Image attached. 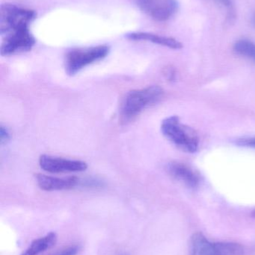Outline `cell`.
<instances>
[{
	"instance_id": "cell-1",
	"label": "cell",
	"mask_w": 255,
	"mask_h": 255,
	"mask_svg": "<svg viewBox=\"0 0 255 255\" xmlns=\"http://www.w3.org/2000/svg\"><path fill=\"white\" fill-rule=\"evenodd\" d=\"M163 90L157 85L133 90L127 93L120 110L121 124L126 125L134 121L143 111L158 103L163 97Z\"/></svg>"
},
{
	"instance_id": "cell-2",
	"label": "cell",
	"mask_w": 255,
	"mask_h": 255,
	"mask_svg": "<svg viewBox=\"0 0 255 255\" xmlns=\"http://www.w3.org/2000/svg\"><path fill=\"white\" fill-rule=\"evenodd\" d=\"M162 133L176 145L178 148L187 153L197 151L199 138L197 132L193 128L181 123L178 116H171L162 122Z\"/></svg>"
},
{
	"instance_id": "cell-3",
	"label": "cell",
	"mask_w": 255,
	"mask_h": 255,
	"mask_svg": "<svg viewBox=\"0 0 255 255\" xmlns=\"http://www.w3.org/2000/svg\"><path fill=\"white\" fill-rule=\"evenodd\" d=\"M37 13L31 9L24 8L11 4L1 6L0 11V34L1 37L29 29L31 22Z\"/></svg>"
},
{
	"instance_id": "cell-4",
	"label": "cell",
	"mask_w": 255,
	"mask_h": 255,
	"mask_svg": "<svg viewBox=\"0 0 255 255\" xmlns=\"http://www.w3.org/2000/svg\"><path fill=\"white\" fill-rule=\"evenodd\" d=\"M109 52L110 48L106 45L72 49L67 52L65 56V72L68 76H74L88 65L104 59L109 55Z\"/></svg>"
},
{
	"instance_id": "cell-5",
	"label": "cell",
	"mask_w": 255,
	"mask_h": 255,
	"mask_svg": "<svg viewBox=\"0 0 255 255\" xmlns=\"http://www.w3.org/2000/svg\"><path fill=\"white\" fill-rule=\"evenodd\" d=\"M144 13L160 22L169 20L178 10L176 0H133Z\"/></svg>"
},
{
	"instance_id": "cell-6",
	"label": "cell",
	"mask_w": 255,
	"mask_h": 255,
	"mask_svg": "<svg viewBox=\"0 0 255 255\" xmlns=\"http://www.w3.org/2000/svg\"><path fill=\"white\" fill-rule=\"evenodd\" d=\"M0 52L2 56L29 52L35 44V39L29 29L1 37Z\"/></svg>"
},
{
	"instance_id": "cell-7",
	"label": "cell",
	"mask_w": 255,
	"mask_h": 255,
	"mask_svg": "<svg viewBox=\"0 0 255 255\" xmlns=\"http://www.w3.org/2000/svg\"><path fill=\"white\" fill-rule=\"evenodd\" d=\"M39 165L43 170L50 173L83 172L88 168L87 163L82 160H70L47 154L40 156Z\"/></svg>"
},
{
	"instance_id": "cell-8",
	"label": "cell",
	"mask_w": 255,
	"mask_h": 255,
	"mask_svg": "<svg viewBox=\"0 0 255 255\" xmlns=\"http://www.w3.org/2000/svg\"><path fill=\"white\" fill-rule=\"evenodd\" d=\"M36 180L39 187L44 191L70 190L77 186H82V180L76 176L58 178L37 174Z\"/></svg>"
},
{
	"instance_id": "cell-9",
	"label": "cell",
	"mask_w": 255,
	"mask_h": 255,
	"mask_svg": "<svg viewBox=\"0 0 255 255\" xmlns=\"http://www.w3.org/2000/svg\"><path fill=\"white\" fill-rule=\"evenodd\" d=\"M190 250L191 255H226L225 242H211L201 232L192 236Z\"/></svg>"
},
{
	"instance_id": "cell-10",
	"label": "cell",
	"mask_w": 255,
	"mask_h": 255,
	"mask_svg": "<svg viewBox=\"0 0 255 255\" xmlns=\"http://www.w3.org/2000/svg\"><path fill=\"white\" fill-rule=\"evenodd\" d=\"M167 170L172 178L190 188L198 187L200 183L199 174L184 163L172 162L168 165Z\"/></svg>"
},
{
	"instance_id": "cell-11",
	"label": "cell",
	"mask_w": 255,
	"mask_h": 255,
	"mask_svg": "<svg viewBox=\"0 0 255 255\" xmlns=\"http://www.w3.org/2000/svg\"><path fill=\"white\" fill-rule=\"evenodd\" d=\"M127 39L131 40H142V41L151 42L156 44L166 46L171 49H179L183 47L181 42L172 37H163L148 32H133L126 35Z\"/></svg>"
},
{
	"instance_id": "cell-12",
	"label": "cell",
	"mask_w": 255,
	"mask_h": 255,
	"mask_svg": "<svg viewBox=\"0 0 255 255\" xmlns=\"http://www.w3.org/2000/svg\"><path fill=\"white\" fill-rule=\"evenodd\" d=\"M56 241V234L50 232L46 236L33 241L28 249L21 255H38L49 249L52 248L55 245Z\"/></svg>"
},
{
	"instance_id": "cell-13",
	"label": "cell",
	"mask_w": 255,
	"mask_h": 255,
	"mask_svg": "<svg viewBox=\"0 0 255 255\" xmlns=\"http://www.w3.org/2000/svg\"><path fill=\"white\" fill-rule=\"evenodd\" d=\"M235 50L241 56L255 61V43L248 40H238L235 45Z\"/></svg>"
},
{
	"instance_id": "cell-14",
	"label": "cell",
	"mask_w": 255,
	"mask_h": 255,
	"mask_svg": "<svg viewBox=\"0 0 255 255\" xmlns=\"http://www.w3.org/2000/svg\"><path fill=\"white\" fill-rule=\"evenodd\" d=\"M213 1L217 3V4H220L222 7L227 9L228 11L231 13V15L233 13L234 4L233 2H232V0H213Z\"/></svg>"
},
{
	"instance_id": "cell-15",
	"label": "cell",
	"mask_w": 255,
	"mask_h": 255,
	"mask_svg": "<svg viewBox=\"0 0 255 255\" xmlns=\"http://www.w3.org/2000/svg\"><path fill=\"white\" fill-rule=\"evenodd\" d=\"M10 133L5 127L1 126L0 128V141L1 144L7 143L10 140Z\"/></svg>"
},
{
	"instance_id": "cell-16",
	"label": "cell",
	"mask_w": 255,
	"mask_h": 255,
	"mask_svg": "<svg viewBox=\"0 0 255 255\" xmlns=\"http://www.w3.org/2000/svg\"><path fill=\"white\" fill-rule=\"evenodd\" d=\"M79 251V247L73 246V247H68V248L62 250L61 253H57V254L54 255H76Z\"/></svg>"
},
{
	"instance_id": "cell-17",
	"label": "cell",
	"mask_w": 255,
	"mask_h": 255,
	"mask_svg": "<svg viewBox=\"0 0 255 255\" xmlns=\"http://www.w3.org/2000/svg\"><path fill=\"white\" fill-rule=\"evenodd\" d=\"M238 143L239 145H244V146L251 147V148H255V136L240 139Z\"/></svg>"
},
{
	"instance_id": "cell-18",
	"label": "cell",
	"mask_w": 255,
	"mask_h": 255,
	"mask_svg": "<svg viewBox=\"0 0 255 255\" xmlns=\"http://www.w3.org/2000/svg\"><path fill=\"white\" fill-rule=\"evenodd\" d=\"M165 76L169 81H173L175 79V71L172 68H167L165 71Z\"/></svg>"
},
{
	"instance_id": "cell-19",
	"label": "cell",
	"mask_w": 255,
	"mask_h": 255,
	"mask_svg": "<svg viewBox=\"0 0 255 255\" xmlns=\"http://www.w3.org/2000/svg\"><path fill=\"white\" fill-rule=\"evenodd\" d=\"M253 216H254V217H255V211L254 212V214H253Z\"/></svg>"
}]
</instances>
